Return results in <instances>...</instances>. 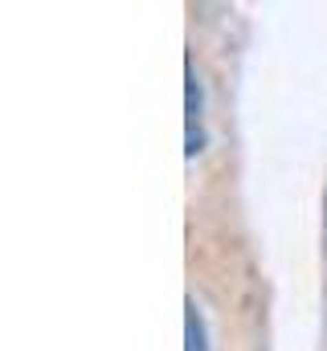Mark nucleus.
Masks as SVG:
<instances>
[{"mask_svg":"<svg viewBox=\"0 0 327 351\" xmlns=\"http://www.w3.org/2000/svg\"><path fill=\"white\" fill-rule=\"evenodd\" d=\"M184 351H213L209 348V323H205V311L196 306V298L184 302Z\"/></svg>","mask_w":327,"mask_h":351,"instance_id":"obj_2","label":"nucleus"},{"mask_svg":"<svg viewBox=\"0 0 327 351\" xmlns=\"http://www.w3.org/2000/svg\"><path fill=\"white\" fill-rule=\"evenodd\" d=\"M324 213H327V200H324ZM324 225H327V217H324Z\"/></svg>","mask_w":327,"mask_h":351,"instance_id":"obj_3","label":"nucleus"},{"mask_svg":"<svg viewBox=\"0 0 327 351\" xmlns=\"http://www.w3.org/2000/svg\"><path fill=\"white\" fill-rule=\"evenodd\" d=\"M184 152H188V160L192 156H201L205 152V86H201V78H196V70H192V58H184Z\"/></svg>","mask_w":327,"mask_h":351,"instance_id":"obj_1","label":"nucleus"}]
</instances>
